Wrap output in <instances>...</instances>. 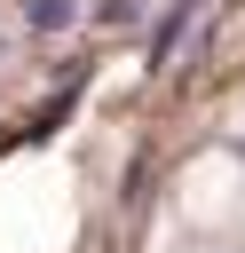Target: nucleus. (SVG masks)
<instances>
[{"instance_id":"f257e3e1","label":"nucleus","mask_w":245,"mask_h":253,"mask_svg":"<svg viewBox=\"0 0 245 253\" xmlns=\"http://www.w3.org/2000/svg\"><path fill=\"white\" fill-rule=\"evenodd\" d=\"M24 16H32V32H63L79 8H71V0H24Z\"/></svg>"}]
</instances>
